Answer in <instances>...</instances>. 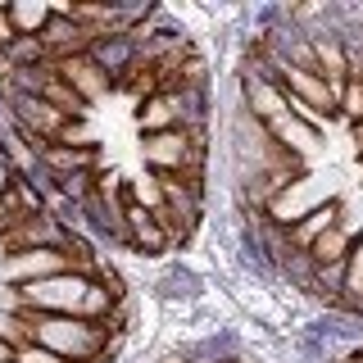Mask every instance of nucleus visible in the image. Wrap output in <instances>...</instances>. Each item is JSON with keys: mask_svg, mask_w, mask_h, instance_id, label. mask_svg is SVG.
Returning <instances> with one entry per match:
<instances>
[{"mask_svg": "<svg viewBox=\"0 0 363 363\" xmlns=\"http://www.w3.org/2000/svg\"><path fill=\"white\" fill-rule=\"evenodd\" d=\"M118 300L123 291L109 281L91 277V272H60L37 286L14 291L9 309L23 313H55V318H86V323H118Z\"/></svg>", "mask_w": 363, "mask_h": 363, "instance_id": "obj_1", "label": "nucleus"}, {"mask_svg": "<svg viewBox=\"0 0 363 363\" xmlns=\"http://www.w3.org/2000/svg\"><path fill=\"white\" fill-rule=\"evenodd\" d=\"M23 313V309H18ZM32 345L55 350L68 363H105L113 350L109 323H86V318H55V313H23Z\"/></svg>", "mask_w": 363, "mask_h": 363, "instance_id": "obj_2", "label": "nucleus"}, {"mask_svg": "<svg viewBox=\"0 0 363 363\" xmlns=\"http://www.w3.org/2000/svg\"><path fill=\"white\" fill-rule=\"evenodd\" d=\"M327 200H336V191H332V186H323V177L304 173V177H295L291 186H286L277 200L268 204V213H264V218H268L272 227H281V232H286V227H295L300 218H309L313 209H323Z\"/></svg>", "mask_w": 363, "mask_h": 363, "instance_id": "obj_3", "label": "nucleus"}, {"mask_svg": "<svg viewBox=\"0 0 363 363\" xmlns=\"http://www.w3.org/2000/svg\"><path fill=\"white\" fill-rule=\"evenodd\" d=\"M60 272H77L73 259L64 250H18V255H5L0 259V281L9 291H23V286H37L45 277H60Z\"/></svg>", "mask_w": 363, "mask_h": 363, "instance_id": "obj_4", "label": "nucleus"}, {"mask_svg": "<svg viewBox=\"0 0 363 363\" xmlns=\"http://www.w3.org/2000/svg\"><path fill=\"white\" fill-rule=\"evenodd\" d=\"M150 295L159 304H168V309H196L204 300V277L191 264H182V259H168L150 277Z\"/></svg>", "mask_w": 363, "mask_h": 363, "instance_id": "obj_5", "label": "nucleus"}, {"mask_svg": "<svg viewBox=\"0 0 363 363\" xmlns=\"http://www.w3.org/2000/svg\"><path fill=\"white\" fill-rule=\"evenodd\" d=\"M86 55L100 64V73H105L113 86L132 82V77L141 73V45H136V32H109V37H96Z\"/></svg>", "mask_w": 363, "mask_h": 363, "instance_id": "obj_6", "label": "nucleus"}, {"mask_svg": "<svg viewBox=\"0 0 363 363\" xmlns=\"http://www.w3.org/2000/svg\"><path fill=\"white\" fill-rule=\"evenodd\" d=\"M236 100H241V109H250L259 123H272L286 113V91L272 82L268 73H250L241 68V77H236Z\"/></svg>", "mask_w": 363, "mask_h": 363, "instance_id": "obj_7", "label": "nucleus"}, {"mask_svg": "<svg viewBox=\"0 0 363 363\" xmlns=\"http://www.w3.org/2000/svg\"><path fill=\"white\" fill-rule=\"evenodd\" d=\"M245 359V336L236 327H213L177 350V363H236Z\"/></svg>", "mask_w": 363, "mask_h": 363, "instance_id": "obj_8", "label": "nucleus"}, {"mask_svg": "<svg viewBox=\"0 0 363 363\" xmlns=\"http://www.w3.org/2000/svg\"><path fill=\"white\" fill-rule=\"evenodd\" d=\"M91 41H96V32H86L82 23H73V18L64 14V5H55V18L45 23V32H41L45 60L60 64V60H73V55H86Z\"/></svg>", "mask_w": 363, "mask_h": 363, "instance_id": "obj_9", "label": "nucleus"}, {"mask_svg": "<svg viewBox=\"0 0 363 363\" xmlns=\"http://www.w3.org/2000/svg\"><path fill=\"white\" fill-rule=\"evenodd\" d=\"M123 232H128L123 245L136 250V255H145V259H159V255L173 250V236L164 232V223H159L155 213L136 209V204H123Z\"/></svg>", "mask_w": 363, "mask_h": 363, "instance_id": "obj_10", "label": "nucleus"}, {"mask_svg": "<svg viewBox=\"0 0 363 363\" xmlns=\"http://www.w3.org/2000/svg\"><path fill=\"white\" fill-rule=\"evenodd\" d=\"M277 86L286 91L291 100H304V105H313L318 113H327V118H332V109H340V96L327 86L323 73H304V68H286V64H281L277 68Z\"/></svg>", "mask_w": 363, "mask_h": 363, "instance_id": "obj_11", "label": "nucleus"}, {"mask_svg": "<svg viewBox=\"0 0 363 363\" xmlns=\"http://www.w3.org/2000/svg\"><path fill=\"white\" fill-rule=\"evenodd\" d=\"M55 73H60L64 82L73 86V96L82 100L86 109L96 105V100H105L109 91H113V82H109L105 73H100V64L91 60V55H73V60H60V64H55Z\"/></svg>", "mask_w": 363, "mask_h": 363, "instance_id": "obj_12", "label": "nucleus"}, {"mask_svg": "<svg viewBox=\"0 0 363 363\" xmlns=\"http://www.w3.org/2000/svg\"><path fill=\"white\" fill-rule=\"evenodd\" d=\"M41 168H50L55 177H73V173H96V150L91 145H45L37 155Z\"/></svg>", "mask_w": 363, "mask_h": 363, "instance_id": "obj_13", "label": "nucleus"}, {"mask_svg": "<svg viewBox=\"0 0 363 363\" xmlns=\"http://www.w3.org/2000/svg\"><path fill=\"white\" fill-rule=\"evenodd\" d=\"M313 60H318V73L327 77V86L336 96H345V82H350V55L336 37H313Z\"/></svg>", "mask_w": 363, "mask_h": 363, "instance_id": "obj_14", "label": "nucleus"}, {"mask_svg": "<svg viewBox=\"0 0 363 363\" xmlns=\"http://www.w3.org/2000/svg\"><path fill=\"white\" fill-rule=\"evenodd\" d=\"M340 213H345V204H340V200H327L323 209H313V213H309V218H300L295 227H286L291 250H309L318 236L327 232V227H336V223H340Z\"/></svg>", "mask_w": 363, "mask_h": 363, "instance_id": "obj_15", "label": "nucleus"}, {"mask_svg": "<svg viewBox=\"0 0 363 363\" xmlns=\"http://www.w3.org/2000/svg\"><path fill=\"white\" fill-rule=\"evenodd\" d=\"M268 132H272V141H277L286 155L309 159V155L318 150V132H313V128H304L300 118H291V109L281 113V118H272V123H268Z\"/></svg>", "mask_w": 363, "mask_h": 363, "instance_id": "obj_16", "label": "nucleus"}, {"mask_svg": "<svg viewBox=\"0 0 363 363\" xmlns=\"http://www.w3.org/2000/svg\"><path fill=\"white\" fill-rule=\"evenodd\" d=\"M136 128L141 136H155V132H173L177 128V105L168 91H155V96L141 100V109H136Z\"/></svg>", "mask_w": 363, "mask_h": 363, "instance_id": "obj_17", "label": "nucleus"}, {"mask_svg": "<svg viewBox=\"0 0 363 363\" xmlns=\"http://www.w3.org/2000/svg\"><path fill=\"white\" fill-rule=\"evenodd\" d=\"M5 14H9V23H14L18 37H41L45 23L55 18V5H50V0H9Z\"/></svg>", "mask_w": 363, "mask_h": 363, "instance_id": "obj_18", "label": "nucleus"}, {"mask_svg": "<svg viewBox=\"0 0 363 363\" xmlns=\"http://www.w3.org/2000/svg\"><path fill=\"white\" fill-rule=\"evenodd\" d=\"M350 250H354V236H350L345 227L336 223V227H327V232L309 245V255H313V264H318V268H327V264H345Z\"/></svg>", "mask_w": 363, "mask_h": 363, "instance_id": "obj_19", "label": "nucleus"}, {"mask_svg": "<svg viewBox=\"0 0 363 363\" xmlns=\"http://www.w3.org/2000/svg\"><path fill=\"white\" fill-rule=\"evenodd\" d=\"M291 354L300 363H332V340L318 336L313 327L304 323V327H295V336H291Z\"/></svg>", "mask_w": 363, "mask_h": 363, "instance_id": "obj_20", "label": "nucleus"}, {"mask_svg": "<svg viewBox=\"0 0 363 363\" xmlns=\"http://www.w3.org/2000/svg\"><path fill=\"white\" fill-rule=\"evenodd\" d=\"M340 300H345V309L350 304H363V236L354 241V250L345 259V291H340Z\"/></svg>", "mask_w": 363, "mask_h": 363, "instance_id": "obj_21", "label": "nucleus"}, {"mask_svg": "<svg viewBox=\"0 0 363 363\" xmlns=\"http://www.w3.org/2000/svg\"><path fill=\"white\" fill-rule=\"evenodd\" d=\"M18 363H68V359H60L55 350H45V345H23L18 350Z\"/></svg>", "mask_w": 363, "mask_h": 363, "instance_id": "obj_22", "label": "nucleus"}, {"mask_svg": "<svg viewBox=\"0 0 363 363\" xmlns=\"http://www.w3.org/2000/svg\"><path fill=\"white\" fill-rule=\"evenodd\" d=\"M18 182V168H14V159H9V150L0 145V200L9 196V186Z\"/></svg>", "mask_w": 363, "mask_h": 363, "instance_id": "obj_23", "label": "nucleus"}, {"mask_svg": "<svg viewBox=\"0 0 363 363\" xmlns=\"http://www.w3.org/2000/svg\"><path fill=\"white\" fill-rule=\"evenodd\" d=\"M0 363H18V350L5 345V340H0Z\"/></svg>", "mask_w": 363, "mask_h": 363, "instance_id": "obj_24", "label": "nucleus"}]
</instances>
